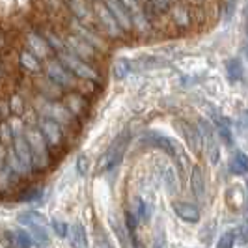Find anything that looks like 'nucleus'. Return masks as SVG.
<instances>
[{
  "mask_svg": "<svg viewBox=\"0 0 248 248\" xmlns=\"http://www.w3.org/2000/svg\"><path fill=\"white\" fill-rule=\"evenodd\" d=\"M43 75H45L49 80H52L56 86L62 88L63 92H71V90L77 88V78H75L73 75L69 73L54 56L43 62Z\"/></svg>",
  "mask_w": 248,
  "mask_h": 248,
  "instance_id": "39448f33",
  "label": "nucleus"
},
{
  "mask_svg": "<svg viewBox=\"0 0 248 248\" xmlns=\"http://www.w3.org/2000/svg\"><path fill=\"white\" fill-rule=\"evenodd\" d=\"M131 69H133V65L127 58H116L112 62V77L116 80H124L125 77L131 73Z\"/></svg>",
  "mask_w": 248,
  "mask_h": 248,
  "instance_id": "412c9836",
  "label": "nucleus"
},
{
  "mask_svg": "<svg viewBox=\"0 0 248 248\" xmlns=\"http://www.w3.org/2000/svg\"><path fill=\"white\" fill-rule=\"evenodd\" d=\"M247 202H248V183H247Z\"/></svg>",
  "mask_w": 248,
  "mask_h": 248,
  "instance_id": "e433bc0d",
  "label": "nucleus"
},
{
  "mask_svg": "<svg viewBox=\"0 0 248 248\" xmlns=\"http://www.w3.org/2000/svg\"><path fill=\"white\" fill-rule=\"evenodd\" d=\"M54 58L62 63L63 67L73 75L75 78H78V80H90V82H101L99 69L93 67V65H90V63H86L84 60H80V58H77L69 50L58 52Z\"/></svg>",
  "mask_w": 248,
  "mask_h": 248,
  "instance_id": "f257e3e1",
  "label": "nucleus"
},
{
  "mask_svg": "<svg viewBox=\"0 0 248 248\" xmlns=\"http://www.w3.org/2000/svg\"><path fill=\"white\" fill-rule=\"evenodd\" d=\"M65 10L71 13L75 21L92 25L93 21V12H92V0H63Z\"/></svg>",
  "mask_w": 248,
  "mask_h": 248,
  "instance_id": "9b49d317",
  "label": "nucleus"
},
{
  "mask_svg": "<svg viewBox=\"0 0 248 248\" xmlns=\"http://www.w3.org/2000/svg\"><path fill=\"white\" fill-rule=\"evenodd\" d=\"M17 65H19L25 73L30 75V77L43 73V60L37 58L34 52H30V50L25 49V47L21 50H17Z\"/></svg>",
  "mask_w": 248,
  "mask_h": 248,
  "instance_id": "f8f14e48",
  "label": "nucleus"
},
{
  "mask_svg": "<svg viewBox=\"0 0 248 248\" xmlns=\"http://www.w3.org/2000/svg\"><path fill=\"white\" fill-rule=\"evenodd\" d=\"M196 129H198L200 137H202L203 148H205V153H207V157H209L211 164H217L218 159H220V146H218V137H217L215 125H213L209 120L200 118Z\"/></svg>",
  "mask_w": 248,
  "mask_h": 248,
  "instance_id": "423d86ee",
  "label": "nucleus"
},
{
  "mask_svg": "<svg viewBox=\"0 0 248 248\" xmlns=\"http://www.w3.org/2000/svg\"><path fill=\"white\" fill-rule=\"evenodd\" d=\"M230 170L232 174L235 175H245L248 174V155L243 151H235L232 155V161H230Z\"/></svg>",
  "mask_w": 248,
  "mask_h": 248,
  "instance_id": "aec40b11",
  "label": "nucleus"
},
{
  "mask_svg": "<svg viewBox=\"0 0 248 248\" xmlns=\"http://www.w3.org/2000/svg\"><path fill=\"white\" fill-rule=\"evenodd\" d=\"M62 105L73 114L80 124L86 122L90 112H92V99H88L86 95H82V93H78V92H75V90L63 93Z\"/></svg>",
  "mask_w": 248,
  "mask_h": 248,
  "instance_id": "0eeeda50",
  "label": "nucleus"
},
{
  "mask_svg": "<svg viewBox=\"0 0 248 248\" xmlns=\"http://www.w3.org/2000/svg\"><path fill=\"white\" fill-rule=\"evenodd\" d=\"M118 2H120V4H122V6H124L129 13L137 12V10H140V8H142L138 0H118Z\"/></svg>",
  "mask_w": 248,
  "mask_h": 248,
  "instance_id": "473e14b6",
  "label": "nucleus"
},
{
  "mask_svg": "<svg viewBox=\"0 0 248 248\" xmlns=\"http://www.w3.org/2000/svg\"><path fill=\"white\" fill-rule=\"evenodd\" d=\"M172 209H174V213L183 220V222H188V224L200 222V209L194 205V203H188V202H183V200H177V202L172 203Z\"/></svg>",
  "mask_w": 248,
  "mask_h": 248,
  "instance_id": "4468645a",
  "label": "nucleus"
},
{
  "mask_svg": "<svg viewBox=\"0 0 248 248\" xmlns=\"http://www.w3.org/2000/svg\"><path fill=\"white\" fill-rule=\"evenodd\" d=\"M190 188L196 200H203L205 196V177H203V170L202 166H194L192 174H190Z\"/></svg>",
  "mask_w": 248,
  "mask_h": 248,
  "instance_id": "a211bd4d",
  "label": "nucleus"
},
{
  "mask_svg": "<svg viewBox=\"0 0 248 248\" xmlns=\"http://www.w3.org/2000/svg\"><path fill=\"white\" fill-rule=\"evenodd\" d=\"M247 34H248V25H247Z\"/></svg>",
  "mask_w": 248,
  "mask_h": 248,
  "instance_id": "ea45409f",
  "label": "nucleus"
},
{
  "mask_svg": "<svg viewBox=\"0 0 248 248\" xmlns=\"http://www.w3.org/2000/svg\"><path fill=\"white\" fill-rule=\"evenodd\" d=\"M92 12H93V19L99 23V26L103 28V34L108 39H122L125 36L122 32V28L118 26L114 15L110 13V10L105 6L103 0H92Z\"/></svg>",
  "mask_w": 248,
  "mask_h": 248,
  "instance_id": "20e7f679",
  "label": "nucleus"
},
{
  "mask_svg": "<svg viewBox=\"0 0 248 248\" xmlns=\"http://www.w3.org/2000/svg\"><path fill=\"white\" fill-rule=\"evenodd\" d=\"M131 21H133V32H137V34H142V36H144V34H149V32L153 30V25L149 23L144 8H140V10L131 13Z\"/></svg>",
  "mask_w": 248,
  "mask_h": 248,
  "instance_id": "f3484780",
  "label": "nucleus"
},
{
  "mask_svg": "<svg viewBox=\"0 0 248 248\" xmlns=\"http://www.w3.org/2000/svg\"><path fill=\"white\" fill-rule=\"evenodd\" d=\"M77 168H78V172L80 174H88V161L86 157H80L78 162H77Z\"/></svg>",
  "mask_w": 248,
  "mask_h": 248,
  "instance_id": "f704fd0d",
  "label": "nucleus"
},
{
  "mask_svg": "<svg viewBox=\"0 0 248 248\" xmlns=\"http://www.w3.org/2000/svg\"><path fill=\"white\" fill-rule=\"evenodd\" d=\"M25 49L34 52L37 58H41V60H49V58L54 56V52L50 50L47 41L43 39V36L37 32L36 28H30V30L25 32Z\"/></svg>",
  "mask_w": 248,
  "mask_h": 248,
  "instance_id": "1a4fd4ad",
  "label": "nucleus"
},
{
  "mask_svg": "<svg viewBox=\"0 0 248 248\" xmlns=\"http://www.w3.org/2000/svg\"><path fill=\"white\" fill-rule=\"evenodd\" d=\"M162 181H164V186H166V190H168L170 194H175V192L179 190V181H177V177H175L174 168H166V170H164Z\"/></svg>",
  "mask_w": 248,
  "mask_h": 248,
  "instance_id": "b1692460",
  "label": "nucleus"
},
{
  "mask_svg": "<svg viewBox=\"0 0 248 248\" xmlns=\"http://www.w3.org/2000/svg\"><path fill=\"white\" fill-rule=\"evenodd\" d=\"M30 84H32V90H34V95L41 97V99L47 101H62L63 92L60 86H56L52 80H49L43 73L34 75L30 77Z\"/></svg>",
  "mask_w": 248,
  "mask_h": 248,
  "instance_id": "6e6552de",
  "label": "nucleus"
},
{
  "mask_svg": "<svg viewBox=\"0 0 248 248\" xmlns=\"http://www.w3.org/2000/svg\"><path fill=\"white\" fill-rule=\"evenodd\" d=\"M50 226H52V230H54V233L58 237H67V233H69V226L65 222H62V220H52L50 222Z\"/></svg>",
  "mask_w": 248,
  "mask_h": 248,
  "instance_id": "c756f323",
  "label": "nucleus"
},
{
  "mask_svg": "<svg viewBox=\"0 0 248 248\" xmlns=\"http://www.w3.org/2000/svg\"><path fill=\"white\" fill-rule=\"evenodd\" d=\"M13 49V37L0 28V58H4L6 54H10Z\"/></svg>",
  "mask_w": 248,
  "mask_h": 248,
  "instance_id": "bb28decb",
  "label": "nucleus"
},
{
  "mask_svg": "<svg viewBox=\"0 0 248 248\" xmlns=\"http://www.w3.org/2000/svg\"><path fill=\"white\" fill-rule=\"evenodd\" d=\"M168 15H170V23H172L179 32L188 30V28L192 26V23H194L192 8H190V6H186V4H183V2L174 4V6L170 8Z\"/></svg>",
  "mask_w": 248,
  "mask_h": 248,
  "instance_id": "9d476101",
  "label": "nucleus"
},
{
  "mask_svg": "<svg viewBox=\"0 0 248 248\" xmlns=\"http://www.w3.org/2000/svg\"><path fill=\"white\" fill-rule=\"evenodd\" d=\"M243 63L239 58H232V60H228L226 62V75H228V78L232 80V82H239L241 78H243Z\"/></svg>",
  "mask_w": 248,
  "mask_h": 248,
  "instance_id": "4be33fe9",
  "label": "nucleus"
},
{
  "mask_svg": "<svg viewBox=\"0 0 248 248\" xmlns=\"http://www.w3.org/2000/svg\"><path fill=\"white\" fill-rule=\"evenodd\" d=\"M179 129H181V133H183V137H185L188 148L192 149L194 153H200L202 148H203V142H202V137H200L196 125H192V124H188V122H185V120H181V122H179Z\"/></svg>",
  "mask_w": 248,
  "mask_h": 248,
  "instance_id": "2eb2a0df",
  "label": "nucleus"
},
{
  "mask_svg": "<svg viewBox=\"0 0 248 248\" xmlns=\"http://www.w3.org/2000/svg\"><path fill=\"white\" fill-rule=\"evenodd\" d=\"M133 215L137 217V220H148L149 217H151V209H149V205L146 203V200L137 198V211L133 213Z\"/></svg>",
  "mask_w": 248,
  "mask_h": 248,
  "instance_id": "c85d7f7f",
  "label": "nucleus"
},
{
  "mask_svg": "<svg viewBox=\"0 0 248 248\" xmlns=\"http://www.w3.org/2000/svg\"><path fill=\"white\" fill-rule=\"evenodd\" d=\"M170 2H172V4H174V2L177 4V2H181V0H170Z\"/></svg>",
  "mask_w": 248,
  "mask_h": 248,
  "instance_id": "c9c22d12",
  "label": "nucleus"
},
{
  "mask_svg": "<svg viewBox=\"0 0 248 248\" xmlns=\"http://www.w3.org/2000/svg\"><path fill=\"white\" fill-rule=\"evenodd\" d=\"M140 142L142 144H148V146H153V148H159L162 151H166L170 157H175V146L174 142L170 140V138L162 137V135H157V133H148V135H144V137L140 138Z\"/></svg>",
  "mask_w": 248,
  "mask_h": 248,
  "instance_id": "dca6fc26",
  "label": "nucleus"
},
{
  "mask_svg": "<svg viewBox=\"0 0 248 248\" xmlns=\"http://www.w3.org/2000/svg\"><path fill=\"white\" fill-rule=\"evenodd\" d=\"M125 224H127V230H129V233L133 235L135 232H137V226H138V220H137V217L133 215V213H125Z\"/></svg>",
  "mask_w": 248,
  "mask_h": 248,
  "instance_id": "7c9ffc66",
  "label": "nucleus"
},
{
  "mask_svg": "<svg viewBox=\"0 0 248 248\" xmlns=\"http://www.w3.org/2000/svg\"><path fill=\"white\" fill-rule=\"evenodd\" d=\"M144 4H148L153 12H157L159 15H164V13L170 12L172 8V2L170 0H146Z\"/></svg>",
  "mask_w": 248,
  "mask_h": 248,
  "instance_id": "cd10ccee",
  "label": "nucleus"
},
{
  "mask_svg": "<svg viewBox=\"0 0 248 248\" xmlns=\"http://www.w3.org/2000/svg\"><path fill=\"white\" fill-rule=\"evenodd\" d=\"M237 243V230H226L217 241V248H233Z\"/></svg>",
  "mask_w": 248,
  "mask_h": 248,
  "instance_id": "a878e982",
  "label": "nucleus"
},
{
  "mask_svg": "<svg viewBox=\"0 0 248 248\" xmlns=\"http://www.w3.org/2000/svg\"><path fill=\"white\" fill-rule=\"evenodd\" d=\"M69 243L73 248H88L86 230L82 224H73L69 228Z\"/></svg>",
  "mask_w": 248,
  "mask_h": 248,
  "instance_id": "6ab92c4d",
  "label": "nucleus"
},
{
  "mask_svg": "<svg viewBox=\"0 0 248 248\" xmlns=\"http://www.w3.org/2000/svg\"><path fill=\"white\" fill-rule=\"evenodd\" d=\"M129 140H131V133L129 131H124V133H120L116 137V140L108 146V149L101 155L99 162H97V172L105 174V172L116 168L122 162V159H124L125 155V149L129 146Z\"/></svg>",
  "mask_w": 248,
  "mask_h": 248,
  "instance_id": "f03ea898",
  "label": "nucleus"
},
{
  "mask_svg": "<svg viewBox=\"0 0 248 248\" xmlns=\"http://www.w3.org/2000/svg\"><path fill=\"white\" fill-rule=\"evenodd\" d=\"M237 239H241V243H248V218L237 228Z\"/></svg>",
  "mask_w": 248,
  "mask_h": 248,
  "instance_id": "2f4dec72",
  "label": "nucleus"
},
{
  "mask_svg": "<svg viewBox=\"0 0 248 248\" xmlns=\"http://www.w3.org/2000/svg\"><path fill=\"white\" fill-rule=\"evenodd\" d=\"M95 248H112L110 243H108V239L103 235V232H99V233L95 235Z\"/></svg>",
  "mask_w": 248,
  "mask_h": 248,
  "instance_id": "72a5a7b5",
  "label": "nucleus"
},
{
  "mask_svg": "<svg viewBox=\"0 0 248 248\" xmlns=\"http://www.w3.org/2000/svg\"><path fill=\"white\" fill-rule=\"evenodd\" d=\"M63 45H65V50H69L77 58L84 60V62L93 65V67H97V63L103 60V54H101L99 50L93 49L90 43H86L84 39H80V37L71 34V32L63 34Z\"/></svg>",
  "mask_w": 248,
  "mask_h": 248,
  "instance_id": "7ed1b4c3",
  "label": "nucleus"
},
{
  "mask_svg": "<svg viewBox=\"0 0 248 248\" xmlns=\"http://www.w3.org/2000/svg\"><path fill=\"white\" fill-rule=\"evenodd\" d=\"M28 233H30V237H32V241L34 243H37V245H47L49 243V233H47V230H45V226L43 224H30L28 226Z\"/></svg>",
  "mask_w": 248,
  "mask_h": 248,
  "instance_id": "5701e85b",
  "label": "nucleus"
},
{
  "mask_svg": "<svg viewBox=\"0 0 248 248\" xmlns=\"http://www.w3.org/2000/svg\"><path fill=\"white\" fill-rule=\"evenodd\" d=\"M105 6L110 10V13L114 15L118 26L122 28L124 34H131L133 32V21H131V13L125 10L124 6L118 2V0H103Z\"/></svg>",
  "mask_w": 248,
  "mask_h": 248,
  "instance_id": "ddd939ff",
  "label": "nucleus"
},
{
  "mask_svg": "<svg viewBox=\"0 0 248 248\" xmlns=\"http://www.w3.org/2000/svg\"><path fill=\"white\" fill-rule=\"evenodd\" d=\"M194 2H203V0H194Z\"/></svg>",
  "mask_w": 248,
  "mask_h": 248,
  "instance_id": "4c0bfd02",
  "label": "nucleus"
},
{
  "mask_svg": "<svg viewBox=\"0 0 248 248\" xmlns=\"http://www.w3.org/2000/svg\"><path fill=\"white\" fill-rule=\"evenodd\" d=\"M138 2H146V0H138Z\"/></svg>",
  "mask_w": 248,
  "mask_h": 248,
  "instance_id": "58836bf2",
  "label": "nucleus"
},
{
  "mask_svg": "<svg viewBox=\"0 0 248 248\" xmlns=\"http://www.w3.org/2000/svg\"><path fill=\"white\" fill-rule=\"evenodd\" d=\"M13 241H15V248H32L34 241L26 230H15L13 232Z\"/></svg>",
  "mask_w": 248,
  "mask_h": 248,
  "instance_id": "393cba45",
  "label": "nucleus"
}]
</instances>
